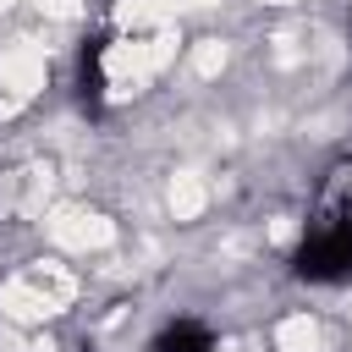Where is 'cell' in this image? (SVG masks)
I'll return each instance as SVG.
<instances>
[{
	"label": "cell",
	"mask_w": 352,
	"mask_h": 352,
	"mask_svg": "<svg viewBox=\"0 0 352 352\" xmlns=\"http://www.w3.org/2000/svg\"><path fill=\"white\" fill-rule=\"evenodd\" d=\"M292 270L302 280H352V226L336 214H319L314 231L302 236Z\"/></svg>",
	"instance_id": "cell-1"
},
{
	"label": "cell",
	"mask_w": 352,
	"mask_h": 352,
	"mask_svg": "<svg viewBox=\"0 0 352 352\" xmlns=\"http://www.w3.org/2000/svg\"><path fill=\"white\" fill-rule=\"evenodd\" d=\"M148 352H214V330L198 324V319H176V324H165L154 336Z\"/></svg>",
	"instance_id": "cell-2"
},
{
	"label": "cell",
	"mask_w": 352,
	"mask_h": 352,
	"mask_svg": "<svg viewBox=\"0 0 352 352\" xmlns=\"http://www.w3.org/2000/svg\"><path fill=\"white\" fill-rule=\"evenodd\" d=\"M324 214H336V220H346V226H352V165H346V170H336V182H330V204H324Z\"/></svg>",
	"instance_id": "cell-3"
}]
</instances>
